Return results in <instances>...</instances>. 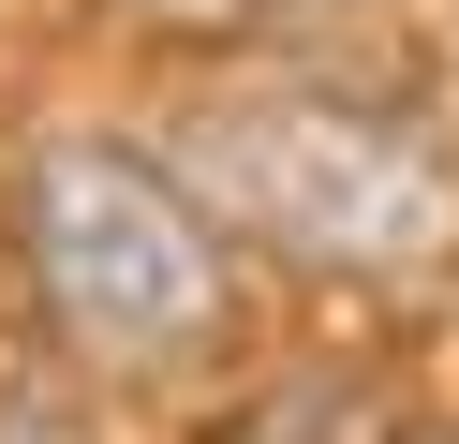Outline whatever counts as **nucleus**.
Here are the masks:
<instances>
[{"instance_id":"1","label":"nucleus","mask_w":459,"mask_h":444,"mask_svg":"<svg viewBox=\"0 0 459 444\" xmlns=\"http://www.w3.org/2000/svg\"><path fill=\"white\" fill-rule=\"evenodd\" d=\"M15 266L74 370L104 385H193L238 341V237L193 207L163 148L119 134H30L15 163Z\"/></svg>"},{"instance_id":"2","label":"nucleus","mask_w":459,"mask_h":444,"mask_svg":"<svg viewBox=\"0 0 459 444\" xmlns=\"http://www.w3.org/2000/svg\"><path fill=\"white\" fill-rule=\"evenodd\" d=\"M178 178L238 252H281L311 282H445L459 266V163L356 89H238L178 134Z\"/></svg>"},{"instance_id":"3","label":"nucleus","mask_w":459,"mask_h":444,"mask_svg":"<svg viewBox=\"0 0 459 444\" xmlns=\"http://www.w3.org/2000/svg\"><path fill=\"white\" fill-rule=\"evenodd\" d=\"M222 444H400V430H385V400H370L356 370H281Z\"/></svg>"},{"instance_id":"4","label":"nucleus","mask_w":459,"mask_h":444,"mask_svg":"<svg viewBox=\"0 0 459 444\" xmlns=\"http://www.w3.org/2000/svg\"><path fill=\"white\" fill-rule=\"evenodd\" d=\"M149 30H178V45H222V30H267L281 0H134Z\"/></svg>"},{"instance_id":"5","label":"nucleus","mask_w":459,"mask_h":444,"mask_svg":"<svg viewBox=\"0 0 459 444\" xmlns=\"http://www.w3.org/2000/svg\"><path fill=\"white\" fill-rule=\"evenodd\" d=\"M0 444H90V430H74L60 400H15V414H0Z\"/></svg>"}]
</instances>
